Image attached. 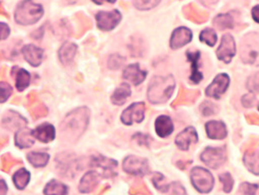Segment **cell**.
<instances>
[{
    "label": "cell",
    "mask_w": 259,
    "mask_h": 195,
    "mask_svg": "<svg viewBox=\"0 0 259 195\" xmlns=\"http://www.w3.org/2000/svg\"><path fill=\"white\" fill-rule=\"evenodd\" d=\"M89 119L90 110L86 107H81L72 111L60 126L63 136L70 139L79 138L89 125Z\"/></svg>",
    "instance_id": "1"
},
{
    "label": "cell",
    "mask_w": 259,
    "mask_h": 195,
    "mask_svg": "<svg viewBox=\"0 0 259 195\" xmlns=\"http://www.w3.org/2000/svg\"><path fill=\"white\" fill-rule=\"evenodd\" d=\"M176 89L175 78L171 75L155 77L149 84L147 98L153 104L165 103L174 94Z\"/></svg>",
    "instance_id": "2"
},
{
    "label": "cell",
    "mask_w": 259,
    "mask_h": 195,
    "mask_svg": "<svg viewBox=\"0 0 259 195\" xmlns=\"http://www.w3.org/2000/svg\"><path fill=\"white\" fill-rule=\"evenodd\" d=\"M44 14L41 6L34 4L32 0H24L21 3L15 13V19L21 25L36 23Z\"/></svg>",
    "instance_id": "3"
},
{
    "label": "cell",
    "mask_w": 259,
    "mask_h": 195,
    "mask_svg": "<svg viewBox=\"0 0 259 195\" xmlns=\"http://www.w3.org/2000/svg\"><path fill=\"white\" fill-rule=\"evenodd\" d=\"M241 57L245 63L259 66V34H248L242 41Z\"/></svg>",
    "instance_id": "4"
},
{
    "label": "cell",
    "mask_w": 259,
    "mask_h": 195,
    "mask_svg": "<svg viewBox=\"0 0 259 195\" xmlns=\"http://www.w3.org/2000/svg\"><path fill=\"white\" fill-rule=\"evenodd\" d=\"M191 180L194 188L201 193H207L213 187L211 173L202 167H194L192 169Z\"/></svg>",
    "instance_id": "5"
},
{
    "label": "cell",
    "mask_w": 259,
    "mask_h": 195,
    "mask_svg": "<svg viewBox=\"0 0 259 195\" xmlns=\"http://www.w3.org/2000/svg\"><path fill=\"white\" fill-rule=\"evenodd\" d=\"M201 161L210 168H218L226 161V148L221 147H206L200 156Z\"/></svg>",
    "instance_id": "6"
},
{
    "label": "cell",
    "mask_w": 259,
    "mask_h": 195,
    "mask_svg": "<svg viewBox=\"0 0 259 195\" xmlns=\"http://www.w3.org/2000/svg\"><path fill=\"white\" fill-rule=\"evenodd\" d=\"M80 162L75 155L61 154L57 158V168L63 177L74 178L79 171Z\"/></svg>",
    "instance_id": "7"
},
{
    "label": "cell",
    "mask_w": 259,
    "mask_h": 195,
    "mask_svg": "<svg viewBox=\"0 0 259 195\" xmlns=\"http://www.w3.org/2000/svg\"><path fill=\"white\" fill-rule=\"evenodd\" d=\"M123 169L127 173L135 176H145L150 171L147 160L137 156L126 157L123 161Z\"/></svg>",
    "instance_id": "8"
},
{
    "label": "cell",
    "mask_w": 259,
    "mask_h": 195,
    "mask_svg": "<svg viewBox=\"0 0 259 195\" xmlns=\"http://www.w3.org/2000/svg\"><path fill=\"white\" fill-rule=\"evenodd\" d=\"M91 165L101 170V173L105 178H110L116 175L117 162L111 159H108L101 155L92 156Z\"/></svg>",
    "instance_id": "9"
},
{
    "label": "cell",
    "mask_w": 259,
    "mask_h": 195,
    "mask_svg": "<svg viewBox=\"0 0 259 195\" xmlns=\"http://www.w3.org/2000/svg\"><path fill=\"white\" fill-rule=\"evenodd\" d=\"M98 27L103 31L112 30L120 21V13L116 10L111 12H100L97 16Z\"/></svg>",
    "instance_id": "10"
},
{
    "label": "cell",
    "mask_w": 259,
    "mask_h": 195,
    "mask_svg": "<svg viewBox=\"0 0 259 195\" xmlns=\"http://www.w3.org/2000/svg\"><path fill=\"white\" fill-rule=\"evenodd\" d=\"M229 85V77L226 74H219L214 78L211 84L207 86L205 94L209 98L220 99L222 95H224L228 89Z\"/></svg>",
    "instance_id": "11"
},
{
    "label": "cell",
    "mask_w": 259,
    "mask_h": 195,
    "mask_svg": "<svg viewBox=\"0 0 259 195\" xmlns=\"http://www.w3.org/2000/svg\"><path fill=\"white\" fill-rule=\"evenodd\" d=\"M145 104L142 102L134 103L128 106L121 115V122L125 125H132L134 123H141L144 120Z\"/></svg>",
    "instance_id": "12"
},
{
    "label": "cell",
    "mask_w": 259,
    "mask_h": 195,
    "mask_svg": "<svg viewBox=\"0 0 259 195\" xmlns=\"http://www.w3.org/2000/svg\"><path fill=\"white\" fill-rule=\"evenodd\" d=\"M235 42L233 37L228 33L224 34L221 40V44L217 50L218 58L225 63H229L235 55Z\"/></svg>",
    "instance_id": "13"
},
{
    "label": "cell",
    "mask_w": 259,
    "mask_h": 195,
    "mask_svg": "<svg viewBox=\"0 0 259 195\" xmlns=\"http://www.w3.org/2000/svg\"><path fill=\"white\" fill-rule=\"evenodd\" d=\"M192 36H193L192 31L189 28L180 27L172 33L171 41H170V47L172 49H179L187 45L188 43H190L192 40Z\"/></svg>",
    "instance_id": "14"
},
{
    "label": "cell",
    "mask_w": 259,
    "mask_h": 195,
    "mask_svg": "<svg viewBox=\"0 0 259 195\" xmlns=\"http://www.w3.org/2000/svg\"><path fill=\"white\" fill-rule=\"evenodd\" d=\"M198 140V135L196 130L193 127L185 129L182 133H180L176 139V144L183 150L189 149L192 143H196Z\"/></svg>",
    "instance_id": "15"
},
{
    "label": "cell",
    "mask_w": 259,
    "mask_h": 195,
    "mask_svg": "<svg viewBox=\"0 0 259 195\" xmlns=\"http://www.w3.org/2000/svg\"><path fill=\"white\" fill-rule=\"evenodd\" d=\"M3 125L9 130H18L23 129L27 126V121L19 113L15 111H8L3 119Z\"/></svg>",
    "instance_id": "16"
},
{
    "label": "cell",
    "mask_w": 259,
    "mask_h": 195,
    "mask_svg": "<svg viewBox=\"0 0 259 195\" xmlns=\"http://www.w3.org/2000/svg\"><path fill=\"white\" fill-rule=\"evenodd\" d=\"M123 78L134 85H139L146 77V72L140 70L139 64L133 63V64H128V66L124 69Z\"/></svg>",
    "instance_id": "17"
},
{
    "label": "cell",
    "mask_w": 259,
    "mask_h": 195,
    "mask_svg": "<svg viewBox=\"0 0 259 195\" xmlns=\"http://www.w3.org/2000/svg\"><path fill=\"white\" fill-rule=\"evenodd\" d=\"M206 134L210 139H224L227 136V129L223 122L211 121L205 125Z\"/></svg>",
    "instance_id": "18"
},
{
    "label": "cell",
    "mask_w": 259,
    "mask_h": 195,
    "mask_svg": "<svg viewBox=\"0 0 259 195\" xmlns=\"http://www.w3.org/2000/svg\"><path fill=\"white\" fill-rule=\"evenodd\" d=\"M22 53L26 61L32 67H38L42 61V58H44V50L34 45L25 46L22 49Z\"/></svg>",
    "instance_id": "19"
},
{
    "label": "cell",
    "mask_w": 259,
    "mask_h": 195,
    "mask_svg": "<svg viewBox=\"0 0 259 195\" xmlns=\"http://www.w3.org/2000/svg\"><path fill=\"white\" fill-rule=\"evenodd\" d=\"M32 135H33L34 138L38 139L39 141L47 143V142H50L54 139L55 129L51 124H48V123L41 124L33 130Z\"/></svg>",
    "instance_id": "20"
},
{
    "label": "cell",
    "mask_w": 259,
    "mask_h": 195,
    "mask_svg": "<svg viewBox=\"0 0 259 195\" xmlns=\"http://www.w3.org/2000/svg\"><path fill=\"white\" fill-rule=\"evenodd\" d=\"M188 59L191 61V68H192V73H191V81L193 83H199L202 80V73L199 72V60H200V52L199 51H188L187 52Z\"/></svg>",
    "instance_id": "21"
},
{
    "label": "cell",
    "mask_w": 259,
    "mask_h": 195,
    "mask_svg": "<svg viewBox=\"0 0 259 195\" xmlns=\"http://www.w3.org/2000/svg\"><path fill=\"white\" fill-rule=\"evenodd\" d=\"M175 130V126L174 123H172L171 119L167 115H160L157 121H156V131L157 134L162 137L165 138L167 136H169L170 134H172Z\"/></svg>",
    "instance_id": "22"
},
{
    "label": "cell",
    "mask_w": 259,
    "mask_h": 195,
    "mask_svg": "<svg viewBox=\"0 0 259 195\" xmlns=\"http://www.w3.org/2000/svg\"><path fill=\"white\" fill-rule=\"evenodd\" d=\"M76 53H77V46L75 44L69 42L64 43L58 51L59 60L61 61L62 64H64V66H68V64H71V62L73 61Z\"/></svg>",
    "instance_id": "23"
},
{
    "label": "cell",
    "mask_w": 259,
    "mask_h": 195,
    "mask_svg": "<svg viewBox=\"0 0 259 195\" xmlns=\"http://www.w3.org/2000/svg\"><path fill=\"white\" fill-rule=\"evenodd\" d=\"M13 76L16 79V86L19 92H23L30 83V75L27 71L15 67L12 71Z\"/></svg>",
    "instance_id": "24"
},
{
    "label": "cell",
    "mask_w": 259,
    "mask_h": 195,
    "mask_svg": "<svg viewBox=\"0 0 259 195\" xmlns=\"http://www.w3.org/2000/svg\"><path fill=\"white\" fill-rule=\"evenodd\" d=\"M34 143L32 131L28 129H21L16 134V144L20 148H28Z\"/></svg>",
    "instance_id": "25"
},
{
    "label": "cell",
    "mask_w": 259,
    "mask_h": 195,
    "mask_svg": "<svg viewBox=\"0 0 259 195\" xmlns=\"http://www.w3.org/2000/svg\"><path fill=\"white\" fill-rule=\"evenodd\" d=\"M99 183V176L95 171H90L86 173L81 180V183L79 185V190L82 193H89L93 191Z\"/></svg>",
    "instance_id": "26"
},
{
    "label": "cell",
    "mask_w": 259,
    "mask_h": 195,
    "mask_svg": "<svg viewBox=\"0 0 259 195\" xmlns=\"http://www.w3.org/2000/svg\"><path fill=\"white\" fill-rule=\"evenodd\" d=\"M130 96H131V89H130L128 84L122 83L113 94L111 101L115 105H123Z\"/></svg>",
    "instance_id": "27"
},
{
    "label": "cell",
    "mask_w": 259,
    "mask_h": 195,
    "mask_svg": "<svg viewBox=\"0 0 259 195\" xmlns=\"http://www.w3.org/2000/svg\"><path fill=\"white\" fill-rule=\"evenodd\" d=\"M244 163L254 175H259V154L257 151H247L244 156Z\"/></svg>",
    "instance_id": "28"
},
{
    "label": "cell",
    "mask_w": 259,
    "mask_h": 195,
    "mask_svg": "<svg viewBox=\"0 0 259 195\" xmlns=\"http://www.w3.org/2000/svg\"><path fill=\"white\" fill-rule=\"evenodd\" d=\"M69 192L68 187L55 180L49 182L44 190L45 195H67Z\"/></svg>",
    "instance_id": "29"
},
{
    "label": "cell",
    "mask_w": 259,
    "mask_h": 195,
    "mask_svg": "<svg viewBox=\"0 0 259 195\" xmlns=\"http://www.w3.org/2000/svg\"><path fill=\"white\" fill-rule=\"evenodd\" d=\"M29 179H30L29 172L24 168L19 169L18 171H16V173L13 177V181H14L16 187L20 190L25 189V187L27 186V184L29 182Z\"/></svg>",
    "instance_id": "30"
},
{
    "label": "cell",
    "mask_w": 259,
    "mask_h": 195,
    "mask_svg": "<svg viewBox=\"0 0 259 195\" xmlns=\"http://www.w3.org/2000/svg\"><path fill=\"white\" fill-rule=\"evenodd\" d=\"M27 160L34 167H42L48 163L49 155L46 153H40V151H32L27 155Z\"/></svg>",
    "instance_id": "31"
},
{
    "label": "cell",
    "mask_w": 259,
    "mask_h": 195,
    "mask_svg": "<svg viewBox=\"0 0 259 195\" xmlns=\"http://www.w3.org/2000/svg\"><path fill=\"white\" fill-rule=\"evenodd\" d=\"M214 25L217 26L219 29H226V28H233V20L231 16L221 14L218 17L214 18Z\"/></svg>",
    "instance_id": "32"
},
{
    "label": "cell",
    "mask_w": 259,
    "mask_h": 195,
    "mask_svg": "<svg viewBox=\"0 0 259 195\" xmlns=\"http://www.w3.org/2000/svg\"><path fill=\"white\" fill-rule=\"evenodd\" d=\"M200 41L205 43L206 45H208L209 47H213L215 45V43H217V33H215V31H213L212 29H204L201 31L200 35Z\"/></svg>",
    "instance_id": "33"
},
{
    "label": "cell",
    "mask_w": 259,
    "mask_h": 195,
    "mask_svg": "<svg viewBox=\"0 0 259 195\" xmlns=\"http://www.w3.org/2000/svg\"><path fill=\"white\" fill-rule=\"evenodd\" d=\"M31 104L32 106H30L29 111L33 119H39L47 114V108L45 107V105H42L38 101H33Z\"/></svg>",
    "instance_id": "34"
},
{
    "label": "cell",
    "mask_w": 259,
    "mask_h": 195,
    "mask_svg": "<svg viewBox=\"0 0 259 195\" xmlns=\"http://www.w3.org/2000/svg\"><path fill=\"white\" fill-rule=\"evenodd\" d=\"M247 89L251 93L259 94V72L251 75L247 81Z\"/></svg>",
    "instance_id": "35"
},
{
    "label": "cell",
    "mask_w": 259,
    "mask_h": 195,
    "mask_svg": "<svg viewBox=\"0 0 259 195\" xmlns=\"http://www.w3.org/2000/svg\"><path fill=\"white\" fill-rule=\"evenodd\" d=\"M161 0H134V5L139 10H149L157 7Z\"/></svg>",
    "instance_id": "36"
},
{
    "label": "cell",
    "mask_w": 259,
    "mask_h": 195,
    "mask_svg": "<svg viewBox=\"0 0 259 195\" xmlns=\"http://www.w3.org/2000/svg\"><path fill=\"white\" fill-rule=\"evenodd\" d=\"M12 86L5 82L0 81V103L6 102L12 95Z\"/></svg>",
    "instance_id": "37"
},
{
    "label": "cell",
    "mask_w": 259,
    "mask_h": 195,
    "mask_svg": "<svg viewBox=\"0 0 259 195\" xmlns=\"http://www.w3.org/2000/svg\"><path fill=\"white\" fill-rule=\"evenodd\" d=\"M219 179H220L221 183L223 184V189H224V191L227 192V193H229V192L232 190L233 184H234L233 179H232L230 173H229V172H224V173H222V175H220Z\"/></svg>",
    "instance_id": "38"
},
{
    "label": "cell",
    "mask_w": 259,
    "mask_h": 195,
    "mask_svg": "<svg viewBox=\"0 0 259 195\" xmlns=\"http://www.w3.org/2000/svg\"><path fill=\"white\" fill-rule=\"evenodd\" d=\"M153 183L154 185L162 192H167L169 191L170 185H168L164 179V177L161 175V173H155V176L153 178Z\"/></svg>",
    "instance_id": "39"
},
{
    "label": "cell",
    "mask_w": 259,
    "mask_h": 195,
    "mask_svg": "<svg viewBox=\"0 0 259 195\" xmlns=\"http://www.w3.org/2000/svg\"><path fill=\"white\" fill-rule=\"evenodd\" d=\"M124 61H125L124 57L114 54L109 57V60H108V67L112 70H117L122 66Z\"/></svg>",
    "instance_id": "40"
},
{
    "label": "cell",
    "mask_w": 259,
    "mask_h": 195,
    "mask_svg": "<svg viewBox=\"0 0 259 195\" xmlns=\"http://www.w3.org/2000/svg\"><path fill=\"white\" fill-rule=\"evenodd\" d=\"M258 190V185L250 184V183H243L241 185V192L244 195H256V192Z\"/></svg>",
    "instance_id": "41"
},
{
    "label": "cell",
    "mask_w": 259,
    "mask_h": 195,
    "mask_svg": "<svg viewBox=\"0 0 259 195\" xmlns=\"http://www.w3.org/2000/svg\"><path fill=\"white\" fill-rule=\"evenodd\" d=\"M2 162H3V164H2V168L4 169V170H6V171H8L10 168H12L15 164H17L19 161L18 160H16V159H14L12 156H10V155H5L4 157H3V159H2Z\"/></svg>",
    "instance_id": "42"
},
{
    "label": "cell",
    "mask_w": 259,
    "mask_h": 195,
    "mask_svg": "<svg viewBox=\"0 0 259 195\" xmlns=\"http://www.w3.org/2000/svg\"><path fill=\"white\" fill-rule=\"evenodd\" d=\"M200 110L202 112V114L204 116H208V115H213L214 113V105L211 104L210 102H204L201 107Z\"/></svg>",
    "instance_id": "43"
},
{
    "label": "cell",
    "mask_w": 259,
    "mask_h": 195,
    "mask_svg": "<svg viewBox=\"0 0 259 195\" xmlns=\"http://www.w3.org/2000/svg\"><path fill=\"white\" fill-rule=\"evenodd\" d=\"M169 190H171L170 195H187L185 188L180 183H172L169 187Z\"/></svg>",
    "instance_id": "44"
},
{
    "label": "cell",
    "mask_w": 259,
    "mask_h": 195,
    "mask_svg": "<svg viewBox=\"0 0 259 195\" xmlns=\"http://www.w3.org/2000/svg\"><path fill=\"white\" fill-rule=\"evenodd\" d=\"M134 139H136L141 145H145V146H148V143L150 141V138L148 135H145V134H142V133H138L134 136Z\"/></svg>",
    "instance_id": "45"
},
{
    "label": "cell",
    "mask_w": 259,
    "mask_h": 195,
    "mask_svg": "<svg viewBox=\"0 0 259 195\" xmlns=\"http://www.w3.org/2000/svg\"><path fill=\"white\" fill-rule=\"evenodd\" d=\"M10 27L6 23H0V41L6 40L10 35Z\"/></svg>",
    "instance_id": "46"
},
{
    "label": "cell",
    "mask_w": 259,
    "mask_h": 195,
    "mask_svg": "<svg viewBox=\"0 0 259 195\" xmlns=\"http://www.w3.org/2000/svg\"><path fill=\"white\" fill-rule=\"evenodd\" d=\"M243 104L245 107H252V105L255 102V97L253 95H246L243 100H242Z\"/></svg>",
    "instance_id": "47"
},
{
    "label": "cell",
    "mask_w": 259,
    "mask_h": 195,
    "mask_svg": "<svg viewBox=\"0 0 259 195\" xmlns=\"http://www.w3.org/2000/svg\"><path fill=\"white\" fill-rule=\"evenodd\" d=\"M252 17L257 23H259V6H256L252 9Z\"/></svg>",
    "instance_id": "48"
},
{
    "label": "cell",
    "mask_w": 259,
    "mask_h": 195,
    "mask_svg": "<svg viewBox=\"0 0 259 195\" xmlns=\"http://www.w3.org/2000/svg\"><path fill=\"white\" fill-rule=\"evenodd\" d=\"M7 190H8V187L6 182L3 179H0V195H6Z\"/></svg>",
    "instance_id": "49"
},
{
    "label": "cell",
    "mask_w": 259,
    "mask_h": 195,
    "mask_svg": "<svg viewBox=\"0 0 259 195\" xmlns=\"http://www.w3.org/2000/svg\"><path fill=\"white\" fill-rule=\"evenodd\" d=\"M93 2L97 5H103L104 3H108V4H114L116 0H93Z\"/></svg>",
    "instance_id": "50"
},
{
    "label": "cell",
    "mask_w": 259,
    "mask_h": 195,
    "mask_svg": "<svg viewBox=\"0 0 259 195\" xmlns=\"http://www.w3.org/2000/svg\"><path fill=\"white\" fill-rule=\"evenodd\" d=\"M4 13V8H3V5L0 4V14H3Z\"/></svg>",
    "instance_id": "51"
},
{
    "label": "cell",
    "mask_w": 259,
    "mask_h": 195,
    "mask_svg": "<svg viewBox=\"0 0 259 195\" xmlns=\"http://www.w3.org/2000/svg\"><path fill=\"white\" fill-rule=\"evenodd\" d=\"M3 138H0V146H2V145H4L6 142H3V140H2Z\"/></svg>",
    "instance_id": "52"
},
{
    "label": "cell",
    "mask_w": 259,
    "mask_h": 195,
    "mask_svg": "<svg viewBox=\"0 0 259 195\" xmlns=\"http://www.w3.org/2000/svg\"><path fill=\"white\" fill-rule=\"evenodd\" d=\"M258 110H259V104H258Z\"/></svg>",
    "instance_id": "53"
}]
</instances>
